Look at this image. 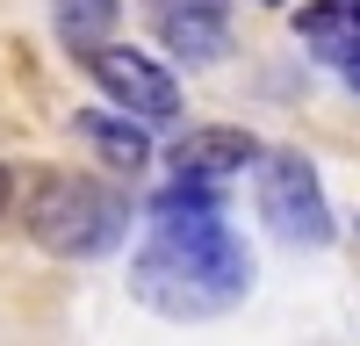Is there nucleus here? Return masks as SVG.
<instances>
[{"label": "nucleus", "instance_id": "f257e3e1", "mask_svg": "<svg viewBox=\"0 0 360 346\" xmlns=\"http://www.w3.org/2000/svg\"><path fill=\"white\" fill-rule=\"evenodd\" d=\"M130 296L173 325L224 317L252 296V252L217 210V181H173L152 202V238L130 260Z\"/></svg>", "mask_w": 360, "mask_h": 346}, {"label": "nucleus", "instance_id": "f03ea898", "mask_svg": "<svg viewBox=\"0 0 360 346\" xmlns=\"http://www.w3.org/2000/svg\"><path fill=\"white\" fill-rule=\"evenodd\" d=\"M22 231L51 260H101L130 238V202L108 195L101 181H86V173H51L22 202Z\"/></svg>", "mask_w": 360, "mask_h": 346}, {"label": "nucleus", "instance_id": "7ed1b4c3", "mask_svg": "<svg viewBox=\"0 0 360 346\" xmlns=\"http://www.w3.org/2000/svg\"><path fill=\"white\" fill-rule=\"evenodd\" d=\"M252 195H259V217L274 224V238H288V245H332L339 238L324 181L303 152H259L252 159Z\"/></svg>", "mask_w": 360, "mask_h": 346}, {"label": "nucleus", "instance_id": "20e7f679", "mask_svg": "<svg viewBox=\"0 0 360 346\" xmlns=\"http://www.w3.org/2000/svg\"><path fill=\"white\" fill-rule=\"evenodd\" d=\"M79 65L94 72V86L115 101V108H130L137 123H173L180 115V79L159 65L152 51H130V44H86L79 51Z\"/></svg>", "mask_w": 360, "mask_h": 346}, {"label": "nucleus", "instance_id": "39448f33", "mask_svg": "<svg viewBox=\"0 0 360 346\" xmlns=\"http://www.w3.org/2000/svg\"><path fill=\"white\" fill-rule=\"evenodd\" d=\"M144 15L152 37L188 65H217L231 51V0H144Z\"/></svg>", "mask_w": 360, "mask_h": 346}, {"label": "nucleus", "instance_id": "423d86ee", "mask_svg": "<svg viewBox=\"0 0 360 346\" xmlns=\"http://www.w3.org/2000/svg\"><path fill=\"white\" fill-rule=\"evenodd\" d=\"M259 159V137L252 130H231V123H217V130H188L166 152V166H173V181H231V173H245Z\"/></svg>", "mask_w": 360, "mask_h": 346}, {"label": "nucleus", "instance_id": "0eeeda50", "mask_svg": "<svg viewBox=\"0 0 360 346\" xmlns=\"http://www.w3.org/2000/svg\"><path fill=\"white\" fill-rule=\"evenodd\" d=\"M79 137L94 144L108 166H152V137H144V123L130 108H86L79 115Z\"/></svg>", "mask_w": 360, "mask_h": 346}, {"label": "nucleus", "instance_id": "6e6552de", "mask_svg": "<svg viewBox=\"0 0 360 346\" xmlns=\"http://www.w3.org/2000/svg\"><path fill=\"white\" fill-rule=\"evenodd\" d=\"M295 37H303L317 58L339 65V58L360 44V0H317V8H303L295 15Z\"/></svg>", "mask_w": 360, "mask_h": 346}, {"label": "nucleus", "instance_id": "1a4fd4ad", "mask_svg": "<svg viewBox=\"0 0 360 346\" xmlns=\"http://www.w3.org/2000/svg\"><path fill=\"white\" fill-rule=\"evenodd\" d=\"M115 15H123V0H51V22H58V44L65 51H86V44H101Z\"/></svg>", "mask_w": 360, "mask_h": 346}, {"label": "nucleus", "instance_id": "9d476101", "mask_svg": "<svg viewBox=\"0 0 360 346\" xmlns=\"http://www.w3.org/2000/svg\"><path fill=\"white\" fill-rule=\"evenodd\" d=\"M339 72H346V86H353V94H360V44H353V51L339 58Z\"/></svg>", "mask_w": 360, "mask_h": 346}, {"label": "nucleus", "instance_id": "9b49d317", "mask_svg": "<svg viewBox=\"0 0 360 346\" xmlns=\"http://www.w3.org/2000/svg\"><path fill=\"white\" fill-rule=\"evenodd\" d=\"M15 210V166H0V217Z\"/></svg>", "mask_w": 360, "mask_h": 346}, {"label": "nucleus", "instance_id": "f8f14e48", "mask_svg": "<svg viewBox=\"0 0 360 346\" xmlns=\"http://www.w3.org/2000/svg\"><path fill=\"white\" fill-rule=\"evenodd\" d=\"M259 8H281V0H259Z\"/></svg>", "mask_w": 360, "mask_h": 346}]
</instances>
